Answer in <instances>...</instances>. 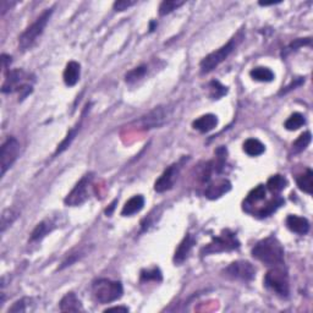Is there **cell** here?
I'll use <instances>...</instances> for the list:
<instances>
[{
	"mask_svg": "<svg viewBox=\"0 0 313 313\" xmlns=\"http://www.w3.org/2000/svg\"><path fill=\"white\" fill-rule=\"evenodd\" d=\"M209 88H210V97H212L213 100H219V98H222L223 95L226 94V92H228L225 86H223L218 81L210 82Z\"/></svg>",
	"mask_w": 313,
	"mask_h": 313,
	"instance_id": "obj_31",
	"label": "cell"
},
{
	"mask_svg": "<svg viewBox=\"0 0 313 313\" xmlns=\"http://www.w3.org/2000/svg\"><path fill=\"white\" fill-rule=\"evenodd\" d=\"M18 154H20V142L15 137H9L3 143L2 149H0L2 175H5V172L14 165V163L17 161Z\"/></svg>",
	"mask_w": 313,
	"mask_h": 313,
	"instance_id": "obj_9",
	"label": "cell"
},
{
	"mask_svg": "<svg viewBox=\"0 0 313 313\" xmlns=\"http://www.w3.org/2000/svg\"><path fill=\"white\" fill-rule=\"evenodd\" d=\"M298 186L303 192L308 194L313 193V171L311 169H307L305 174L298 178Z\"/></svg>",
	"mask_w": 313,
	"mask_h": 313,
	"instance_id": "obj_23",
	"label": "cell"
},
{
	"mask_svg": "<svg viewBox=\"0 0 313 313\" xmlns=\"http://www.w3.org/2000/svg\"><path fill=\"white\" fill-rule=\"evenodd\" d=\"M145 206V199L141 194H137V196H133L132 199H130L125 203V206L123 207V210H121V216L124 217H131L133 214L139 213L140 210L143 208Z\"/></svg>",
	"mask_w": 313,
	"mask_h": 313,
	"instance_id": "obj_19",
	"label": "cell"
},
{
	"mask_svg": "<svg viewBox=\"0 0 313 313\" xmlns=\"http://www.w3.org/2000/svg\"><path fill=\"white\" fill-rule=\"evenodd\" d=\"M55 228V224L50 219H46L41 222L31 234V241H40L42 240L44 236L49 234L52 230Z\"/></svg>",
	"mask_w": 313,
	"mask_h": 313,
	"instance_id": "obj_20",
	"label": "cell"
},
{
	"mask_svg": "<svg viewBox=\"0 0 313 313\" xmlns=\"http://www.w3.org/2000/svg\"><path fill=\"white\" fill-rule=\"evenodd\" d=\"M80 130V126H76L75 129H72L71 131H70V132L68 133V136H66V139L64 140V141L60 143L59 146H57V148H56V152H55V155L56 154H60V153H63L64 151H65L66 148H68V147L71 145V142L73 141V139H75V136H76V133H77V131Z\"/></svg>",
	"mask_w": 313,
	"mask_h": 313,
	"instance_id": "obj_32",
	"label": "cell"
},
{
	"mask_svg": "<svg viewBox=\"0 0 313 313\" xmlns=\"http://www.w3.org/2000/svg\"><path fill=\"white\" fill-rule=\"evenodd\" d=\"M52 14H53V8L46 9L42 14L38 16L37 20L34 21L30 27L26 28V31H25L20 36V38H18V44H20L21 49L24 50L31 49V48L36 44L38 38L42 36L44 28L47 27Z\"/></svg>",
	"mask_w": 313,
	"mask_h": 313,
	"instance_id": "obj_2",
	"label": "cell"
},
{
	"mask_svg": "<svg viewBox=\"0 0 313 313\" xmlns=\"http://www.w3.org/2000/svg\"><path fill=\"white\" fill-rule=\"evenodd\" d=\"M309 143H311V132L307 131V132H303L302 135H300L299 139L294 142L292 145L294 153L302 152L303 149H306V147H307Z\"/></svg>",
	"mask_w": 313,
	"mask_h": 313,
	"instance_id": "obj_29",
	"label": "cell"
},
{
	"mask_svg": "<svg viewBox=\"0 0 313 313\" xmlns=\"http://www.w3.org/2000/svg\"><path fill=\"white\" fill-rule=\"evenodd\" d=\"M266 186L264 185H258L253 188V190L251 191L250 193L247 194V197H246L245 202H244V208L246 207H250L253 206L255 203L261 202V201L266 200Z\"/></svg>",
	"mask_w": 313,
	"mask_h": 313,
	"instance_id": "obj_21",
	"label": "cell"
},
{
	"mask_svg": "<svg viewBox=\"0 0 313 313\" xmlns=\"http://www.w3.org/2000/svg\"><path fill=\"white\" fill-rule=\"evenodd\" d=\"M241 38H242V36L232 37L231 40H230L229 42L225 44V46L219 48V49L216 50V52L208 54V55L204 57V59L200 64L201 72L208 73L210 71H213V70L216 69L220 63L224 62L226 57L230 55V53L235 49L236 46H238V43L241 41Z\"/></svg>",
	"mask_w": 313,
	"mask_h": 313,
	"instance_id": "obj_5",
	"label": "cell"
},
{
	"mask_svg": "<svg viewBox=\"0 0 313 313\" xmlns=\"http://www.w3.org/2000/svg\"><path fill=\"white\" fill-rule=\"evenodd\" d=\"M286 185H287L286 179L284 178L283 175L279 174L273 175V177H270L267 181V188L273 193H278L280 192V191H283L284 188L286 187Z\"/></svg>",
	"mask_w": 313,
	"mask_h": 313,
	"instance_id": "obj_24",
	"label": "cell"
},
{
	"mask_svg": "<svg viewBox=\"0 0 313 313\" xmlns=\"http://www.w3.org/2000/svg\"><path fill=\"white\" fill-rule=\"evenodd\" d=\"M146 72H147V66H145V65L139 66V68L131 70V71L127 72L126 76H125L126 82H129V84H132V82L139 81L140 79H142L143 76L146 75Z\"/></svg>",
	"mask_w": 313,
	"mask_h": 313,
	"instance_id": "obj_30",
	"label": "cell"
},
{
	"mask_svg": "<svg viewBox=\"0 0 313 313\" xmlns=\"http://www.w3.org/2000/svg\"><path fill=\"white\" fill-rule=\"evenodd\" d=\"M224 273L226 277L231 278V279L250 282L256 277V268L247 261H236L225 268Z\"/></svg>",
	"mask_w": 313,
	"mask_h": 313,
	"instance_id": "obj_10",
	"label": "cell"
},
{
	"mask_svg": "<svg viewBox=\"0 0 313 313\" xmlns=\"http://www.w3.org/2000/svg\"><path fill=\"white\" fill-rule=\"evenodd\" d=\"M136 2H129V0H119V2L114 3V9L116 11H124L127 10L130 6L135 5Z\"/></svg>",
	"mask_w": 313,
	"mask_h": 313,
	"instance_id": "obj_34",
	"label": "cell"
},
{
	"mask_svg": "<svg viewBox=\"0 0 313 313\" xmlns=\"http://www.w3.org/2000/svg\"><path fill=\"white\" fill-rule=\"evenodd\" d=\"M60 311L62 312H80L82 311L81 301L73 292H68L60 301Z\"/></svg>",
	"mask_w": 313,
	"mask_h": 313,
	"instance_id": "obj_18",
	"label": "cell"
},
{
	"mask_svg": "<svg viewBox=\"0 0 313 313\" xmlns=\"http://www.w3.org/2000/svg\"><path fill=\"white\" fill-rule=\"evenodd\" d=\"M230 188H231V184L226 179H220V180L216 181L208 185L206 190V197L209 200H217L219 197H222L223 194L229 192Z\"/></svg>",
	"mask_w": 313,
	"mask_h": 313,
	"instance_id": "obj_13",
	"label": "cell"
},
{
	"mask_svg": "<svg viewBox=\"0 0 313 313\" xmlns=\"http://www.w3.org/2000/svg\"><path fill=\"white\" fill-rule=\"evenodd\" d=\"M308 44H311V38H305V40L295 41V42L291 43L290 48H294V49H296V48L302 47V46H308Z\"/></svg>",
	"mask_w": 313,
	"mask_h": 313,
	"instance_id": "obj_36",
	"label": "cell"
},
{
	"mask_svg": "<svg viewBox=\"0 0 313 313\" xmlns=\"http://www.w3.org/2000/svg\"><path fill=\"white\" fill-rule=\"evenodd\" d=\"M193 245H194V239L190 234H187L184 238V240L180 242L178 250L175 251V256H174L175 263L177 264L183 263V262L187 258L188 253L191 252V248L193 247Z\"/></svg>",
	"mask_w": 313,
	"mask_h": 313,
	"instance_id": "obj_17",
	"label": "cell"
},
{
	"mask_svg": "<svg viewBox=\"0 0 313 313\" xmlns=\"http://www.w3.org/2000/svg\"><path fill=\"white\" fill-rule=\"evenodd\" d=\"M286 226L292 232L299 235H306L309 231V223L306 218L298 216H289L286 218Z\"/></svg>",
	"mask_w": 313,
	"mask_h": 313,
	"instance_id": "obj_14",
	"label": "cell"
},
{
	"mask_svg": "<svg viewBox=\"0 0 313 313\" xmlns=\"http://www.w3.org/2000/svg\"><path fill=\"white\" fill-rule=\"evenodd\" d=\"M30 73L24 70L16 69L8 71L5 82L2 87L3 93H11V92H22V98H25L32 92V85H30Z\"/></svg>",
	"mask_w": 313,
	"mask_h": 313,
	"instance_id": "obj_4",
	"label": "cell"
},
{
	"mask_svg": "<svg viewBox=\"0 0 313 313\" xmlns=\"http://www.w3.org/2000/svg\"><path fill=\"white\" fill-rule=\"evenodd\" d=\"M184 4L185 2H181V0H164V2H162L161 6H159V14L162 16L168 15Z\"/></svg>",
	"mask_w": 313,
	"mask_h": 313,
	"instance_id": "obj_28",
	"label": "cell"
},
{
	"mask_svg": "<svg viewBox=\"0 0 313 313\" xmlns=\"http://www.w3.org/2000/svg\"><path fill=\"white\" fill-rule=\"evenodd\" d=\"M30 299H21L20 301H16L14 303V306L9 309V312H26L27 308H26V302L28 301Z\"/></svg>",
	"mask_w": 313,
	"mask_h": 313,
	"instance_id": "obj_35",
	"label": "cell"
},
{
	"mask_svg": "<svg viewBox=\"0 0 313 313\" xmlns=\"http://www.w3.org/2000/svg\"><path fill=\"white\" fill-rule=\"evenodd\" d=\"M178 174H179V165L178 164L170 165L168 169H165L164 172H163L158 180L155 181L154 190L159 193L170 190V188L174 186V183L175 180H177Z\"/></svg>",
	"mask_w": 313,
	"mask_h": 313,
	"instance_id": "obj_12",
	"label": "cell"
},
{
	"mask_svg": "<svg viewBox=\"0 0 313 313\" xmlns=\"http://www.w3.org/2000/svg\"><path fill=\"white\" fill-rule=\"evenodd\" d=\"M171 116V109L169 107H158L141 118L140 124L143 129H155L164 125Z\"/></svg>",
	"mask_w": 313,
	"mask_h": 313,
	"instance_id": "obj_11",
	"label": "cell"
},
{
	"mask_svg": "<svg viewBox=\"0 0 313 313\" xmlns=\"http://www.w3.org/2000/svg\"><path fill=\"white\" fill-rule=\"evenodd\" d=\"M108 311H123V312H127V311H129V308H127V307H110V308L107 309V312Z\"/></svg>",
	"mask_w": 313,
	"mask_h": 313,
	"instance_id": "obj_38",
	"label": "cell"
},
{
	"mask_svg": "<svg viewBox=\"0 0 313 313\" xmlns=\"http://www.w3.org/2000/svg\"><path fill=\"white\" fill-rule=\"evenodd\" d=\"M305 124H306V119H305V116H303L302 114L294 113L291 116H290L289 119L285 121V125H284V126H285L286 130L295 131V130L300 129L301 126L305 125Z\"/></svg>",
	"mask_w": 313,
	"mask_h": 313,
	"instance_id": "obj_26",
	"label": "cell"
},
{
	"mask_svg": "<svg viewBox=\"0 0 313 313\" xmlns=\"http://www.w3.org/2000/svg\"><path fill=\"white\" fill-rule=\"evenodd\" d=\"M252 256L266 266L276 267L284 263V248L276 238H267L252 248Z\"/></svg>",
	"mask_w": 313,
	"mask_h": 313,
	"instance_id": "obj_1",
	"label": "cell"
},
{
	"mask_svg": "<svg viewBox=\"0 0 313 313\" xmlns=\"http://www.w3.org/2000/svg\"><path fill=\"white\" fill-rule=\"evenodd\" d=\"M251 77L260 82H270L274 80V72L268 68H255L250 72Z\"/></svg>",
	"mask_w": 313,
	"mask_h": 313,
	"instance_id": "obj_25",
	"label": "cell"
},
{
	"mask_svg": "<svg viewBox=\"0 0 313 313\" xmlns=\"http://www.w3.org/2000/svg\"><path fill=\"white\" fill-rule=\"evenodd\" d=\"M141 279L143 282H148V280H155L159 282L162 280V273L158 268H153L152 270H143L141 273Z\"/></svg>",
	"mask_w": 313,
	"mask_h": 313,
	"instance_id": "obj_33",
	"label": "cell"
},
{
	"mask_svg": "<svg viewBox=\"0 0 313 313\" xmlns=\"http://www.w3.org/2000/svg\"><path fill=\"white\" fill-rule=\"evenodd\" d=\"M18 212L15 208L5 209L2 214V232H5V230L11 226L12 223L17 219Z\"/></svg>",
	"mask_w": 313,
	"mask_h": 313,
	"instance_id": "obj_27",
	"label": "cell"
},
{
	"mask_svg": "<svg viewBox=\"0 0 313 313\" xmlns=\"http://www.w3.org/2000/svg\"><path fill=\"white\" fill-rule=\"evenodd\" d=\"M80 75H81V66L77 62H70L64 70V82L69 87H72L79 82Z\"/></svg>",
	"mask_w": 313,
	"mask_h": 313,
	"instance_id": "obj_16",
	"label": "cell"
},
{
	"mask_svg": "<svg viewBox=\"0 0 313 313\" xmlns=\"http://www.w3.org/2000/svg\"><path fill=\"white\" fill-rule=\"evenodd\" d=\"M240 247V242L238 241L236 236L232 232L225 231L222 235L212 239V242L206 246L202 250V253H218V252L232 251Z\"/></svg>",
	"mask_w": 313,
	"mask_h": 313,
	"instance_id": "obj_7",
	"label": "cell"
},
{
	"mask_svg": "<svg viewBox=\"0 0 313 313\" xmlns=\"http://www.w3.org/2000/svg\"><path fill=\"white\" fill-rule=\"evenodd\" d=\"M217 125H218V118L213 114L202 115V116L196 119L192 123L193 129L203 133L212 131Z\"/></svg>",
	"mask_w": 313,
	"mask_h": 313,
	"instance_id": "obj_15",
	"label": "cell"
},
{
	"mask_svg": "<svg viewBox=\"0 0 313 313\" xmlns=\"http://www.w3.org/2000/svg\"><path fill=\"white\" fill-rule=\"evenodd\" d=\"M2 62H3V68L8 69L9 64L11 63V57L9 55H6V54H3L2 55Z\"/></svg>",
	"mask_w": 313,
	"mask_h": 313,
	"instance_id": "obj_37",
	"label": "cell"
},
{
	"mask_svg": "<svg viewBox=\"0 0 313 313\" xmlns=\"http://www.w3.org/2000/svg\"><path fill=\"white\" fill-rule=\"evenodd\" d=\"M264 285L280 298H287V295H289V277H287L286 270L280 266L271 268L264 277Z\"/></svg>",
	"mask_w": 313,
	"mask_h": 313,
	"instance_id": "obj_6",
	"label": "cell"
},
{
	"mask_svg": "<svg viewBox=\"0 0 313 313\" xmlns=\"http://www.w3.org/2000/svg\"><path fill=\"white\" fill-rule=\"evenodd\" d=\"M92 180H93V174L89 172V174H86L81 180L76 184V186L72 188L71 192H70L64 202L68 206L71 207H77L84 204L86 201L88 200L89 194H88V188L91 186Z\"/></svg>",
	"mask_w": 313,
	"mask_h": 313,
	"instance_id": "obj_8",
	"label": "cell"
},
{
	"mask_svg": "<svg viewBox=\"0 0 313 313\" xmlns=\"http://www.w3.org/2000/svg\"><path fill=\"white\" fill-rule=\"evenodd\" d=\"M244 151L250 156H258L263 154L264 151H266V147L256 139H248L244 143Z\"/></svg>",
	"mask_w": 313,
	"mask_h": 313,
	"instance_id": "obj_22",
	"label": "cell"
},
{
	"mask_svg": "<svg viewBox=\"0 0 313 313\" xmlns=\"http://www.w3.org/2000/svg\"><path fill=\"white\" fill-rule=\"evenodd\" d=\"M93 296L95 301L100 303H110L119 300L123 296V285L120 282H113L109 279H100L94 282Z\"/></svg>",
	"mask_w": 313,
	"mask_h": 313,
	"instance_id": "obj_3",
	"label": "cell"
}]
</instances>
